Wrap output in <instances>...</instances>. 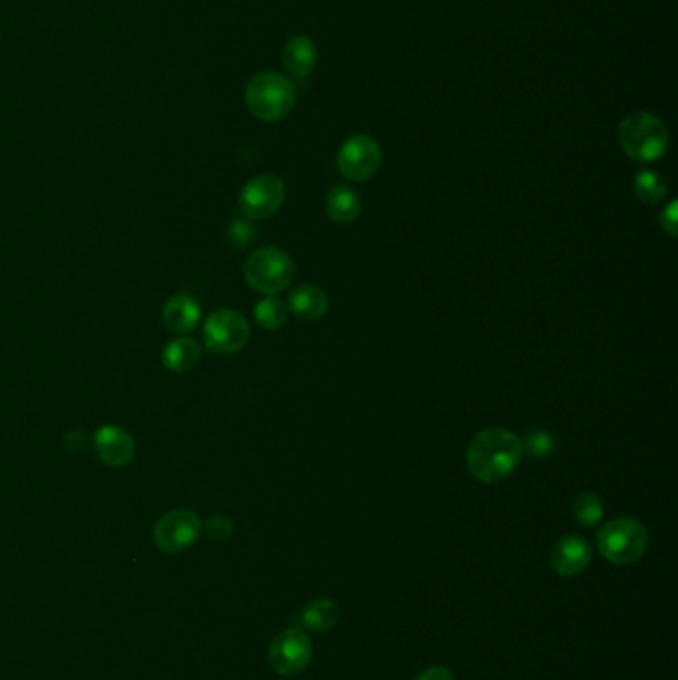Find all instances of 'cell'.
<instances>
[{"label":"cell","instance_id":"obj_1","mask_svg":"<svg viewBox=\"0 0 678 680\" xmlns=\"http://www.w3.org/2000/svg\"><path fill=\"white\" fill-rule=\"evenodd\" d=\"M523 458L521 440L506 428H486L468 448V470L482 484H500Z\"/></svg>","mask_w":678,"mask_h":680},{"label":"cell","instance_id":"obj_2","mask_svg":"<svg viewBox=\"0 0 678 680\" xmlns=\"http://www.w3.org/2000/svg\"><path fill=\"white\" fill-rule=\"evenodd\" d=\"M245 102L257 120L279 122L295 108L297 90L277 72H259L247 84Z\"/></svg>","mask_w":678,"mask_h":680},{"label":"cell","instance_id":"obj_3","mask_svg":"<svg viewBox=\"0 0 678 680\" xmlns=\"http://www.w3.org/2000/svg\"><path fill=\"white\" fill-rule=\"evenodd\" d=\"M619 144L635 162H657L669 150L667 126L653 114L635 112L619 124Z\"/></svg>","mask_w":678,"mask_h":680},{"label":"cell","instance_id":"obj_4","mask_svg":"<svg viewBox=\"0 0 678 680\" xmlns=\"http://www.w3.org/2000/svg\"><path fill=\"white\" fill-rule=\"evenodd\" d=\"M597 545L607 561L631 565L647 553L649 531L639 519L617 517L599 529Z\"/></svg>","mask_w":678,"mask_h":680},{"label":"cell","instance_id":"obj_5","mask_svg":"<svg viewBox=\"0 0 678 680\" xmlns=\"http://www.w3.org/2000/svg\"><path fill=\"white\" fill-rule=\"evenodd\" d=\"M245 281L265 297H275L289 289L295 277V263L277 247H263L249 255L243 265Z\"/></svg>","mask_w":678,"mask_h":680},{"label":"cell","instance_id":"obj_6","mask_svg":"<svg viewBox=\"0 0 678 680\" xmlns=\"http://www.w3.org/2000/svg\"><path fill=\"white\" fill-rule=\"evenodd\" d=\"M251 337L247 319L235 309H217L203 325L205 346L221 356L239 352Z\"/></svg>","mask_w":678,"mask_h":680},{"label":"cell","instance_id":"obj_7","mask_svg":"<svg viewBox=\"0 0 678 680\" xmlns=\"http://www.w3.org/2000/svg\"><path fill=\"white\" fill-rule=\"evenodd\" d=\"M287 189L281 177L263 173L245 183L239 195V207L247 219L261 221L273 217L285 203Z\"/></svg>","mask_w":678,"mask_h":680},{"label":"cell","instance_id":"obj_8","mask_svg":"<svg viewBox=\"0 0 678 680\" xmlns=\"http://www.w3.org/2000/svg\"><path fill=\"white\" fill-rule=\"evenodd\" d=\"M313 659V643L303 629L281 631L269 647V665L281 677L303 673Z\"/></svg>","mask_w":678,"mask_h":680},{"label":"cell","instance_id":"obj_9","mask_svg":"<svg viewBox=\"0 0 678 680\" xmlns=\"http://www.w3.org/2000/svg\"><path fill=\"white\" fill-rule=\"evenodd\" d=\"M201 531L203 523L197 513L173 510L156 523L154 541L166 553H181L201 537Z\"/></svg>","mask_w":678,"mask_h":680},{"label":"cell","instance_id":"obj_10","mask_svg":"<svg viewBox=\"0 0 678 680\" xmlns=\"http://www.w3.org/2000/svg\"><path fill=\"white\" fill-rule=\"evenodd\" d=\"M339 170L346 179L364 183L372 179L382 164L380 146L370 136H354L340 148Z\"/></svg>","mask_w":678,"mask_h":680},{"label":"cell","instance_id":"obj_11","mask_svg":"<svg viewBox=\"0 0 678 680\" xmlns=\"http://www.w3.org/2000/svg\"><path fill=\"white\" fill-rule=\"evenodd\" d=\"M591 557L593 551L587 539H583L581 535H565L551 549L549 563L557 575L577 577L589 567Z\"/></svg>","mask_w":678,"mask_h":680},{"label":"cell","instance_id":"obj_12","mask_svg":"<svg viewBox=\"0 0 678 680\" xmlns=\"http://www.w3.org/2000/svg\"><path fill=\"white\" fill-rule=\"evenodd\" d=\"M94 450L106 466L124 468L136 456V442L124 428L108 424L96 432Z\"/></svg>","mask_w":678,"mask_h":680},{"label":"cell","instance_id":"obj_13","mask_svg":"<svg viewBox=\"0 0 678 680\" xmlns=\"http://www.w3.org/2000/svg\"><path fill=\"white\" fill-rule=\"evenodd\" d=\"M201 321V305L185 295L177 293L168 299V303L162 309V323L166 329L175 335H187L191 333Z\"/></svg>","mask_w":678,"mask_h":680},{"label":"cell","instance_id":"obj_14","mask_svg":"<svg viewBox=\"0 0 678 680\" xmlns=\"http://www.w3.org/2000/svg\"><path fill=\"white\" fill-rule=\"evenodd\" d=\"M317 60H319L317 46L307 36H295L283 48L285 68L297 80H305L317 68Z\"/></svg>","mask_w":678,"mask_h":680},{"label":"cell","instance_id":"obj_15","mask_svg":"<svg viewBox=\"0 0 678 680\" xmlns=\"http://www.w3.org/2000/svg\"><path fill=\"white\" fill-rule=\"evenodd\" d=\"M329 305H331V301H329L327 293L317 285H303V287L295 289L291 293V299H289L291 313L297 319L307 321V323L321 321L327 315Z\"/></svg>","mask_w":678,"mask_h":680},{"label":"cell","instance_id":"obj_16","mask_svg":"<svg viewBox=\"0 0 678 680\" xmlns=\"http://www.w3.org/2000/svg\"><path fill=\"white\" fill-rule=\"evenodd\" d=\"M325 209H327V215L333 221H337V223H352V221L358 219L362 203H360V197L350 187L335 185L327 193Z\"/></svg>","mask_w":678,"mask_h":680},{"label":"cell","instance_id":"obj_17","mask_svg":"<svg viewBox=\"0 0 678 680\" xmlns=\"http://www.w3.org/2000/svg\"><path fill=\"white\" fill-rule=\"evenodd\" d=\"M201 356V348L197 340L183 337V339L171 340L170 344L164 348L162 360L166 368L171 372H187L197 364Z\"/></svg>","mask_w":678,"mask_h":680},{"label":"cell","instance_id":"obj_18","mask_svg":"<svg viewBox=\"0 0 678 680\" xmlns=\"http://www.w3.org/2000/svg\"><path fill=\"white\" fill-rule=\"evenodd\" d=\"M339 621V605L333 599H317L303 611V625L313 633H327Z\"/></svg>","mask_w":678,"mask_h":680},{"label":"cell","instance_id":"obj_19","mask_svg":"<svg viewBox=\"0 0 678 680\" xmlns=\"http://www.w3.org/2000/svg\"><path fill=\"white\" fill-rule=\"evenodd\" d=\"M635 195L645 205H659L667 197V181L659 171L643 170L635 177Z\"/></svg>","mask_w":678,"mask_h":680},{"label":"cell","instance_id":"obj_20","mask_svg":"<svg viewBox=\"0 0 678 680\" xmlns=\"http://www.w3.org/2000/svg\"><path fill=\"white\" fill-rule=\"evenodd\" d=\"M571 513L573 517L585 525V527H593L603 519L605 513V506L601 502V498L593 492H581L573 498L571 502Z\"/></svg>","mask_w":678,"mask_h":680},{"label":"cell","instance_id":"obj_21","mask_svg":"<svg viewBox=\"0 0 678 680\" xmlns=\"http://www.w3.org/2000/svg\"><path fill=\"white\" fill-rule=\"evenodd\" d=\"M287 315H289V311H287L285 303L277 297H265L255 307V319L267 331L281 329L287 323Z\"/></svg>","mask_w":678,"mask_h":680},{"label":"cell","instance_id":"obj_22","mask_svg":"<svg viewBox=\"0 0 678 680\" xmlns=\"http://www.w3.org/2000/svg\"><path fill=\"white\" fill-rule=\"evenodd\" d=\"M523 444V454H529L531 458H547L555 452V438L547 430H531Z\"/></svg>","mask_w":678,"mask_h":680},{"label":"cell","instance_id":"obj_23","mask_svg":"<svg viewBox=\"0 0 678 680\" xmlns=\"http://www.w3.org/2000/svg\"><path fill=\"white\" fill-rule=\"evenodd\" d=\"M227 239L233 247L243 249L255 239V227L247 221H235L227 231Z\"/></svg>","mask_w":678,"mask_h":680},{"label":"cell","instance_id":"obj_24","mask_svg":"<svg viewBox=\"0 0 678 680\" xmlns=\"http://www.w3.org/2000/svg\"><path fill=\"white\" fill-rule=\"evenodd\" d=\"M233 531H235L233 521H231L229 517H225V515H215V517H211V519L207 521V533H209L213 539H217V541L229 539V537L233 535Z\"/></svg>","mask_w":678,"mask_h":680},{"label":"cell","instance_id":"obj_25","mask_svg":"<svg viewBox=\"0 0 678 680\" xmlns=\"http://www.w3.org/2000/svg\"><path fill=\"white\" fill-rule=\"evenodd\" d=\"M678 205L677 201H671L669 203V207L661 213V217H659V223H661V227H663V231L667 233V235H671V237H677L678 231H677V221H678Z\"/></svg>","mask_w":678,"mask_h":680},{"label":"cell","instance_id":"obj_26","mask_svg":"<svg viewBox=\"0 0 678 680\" xmlns=\"http://www.w3.org/2000/svg\"><path fill=\"white\" fill-rule=\"evenodd\" d=\"M416 680H456L446 667H430L418 675Z\"/></svg>","mask_w":678,"mask_h":680}]
</instances>
